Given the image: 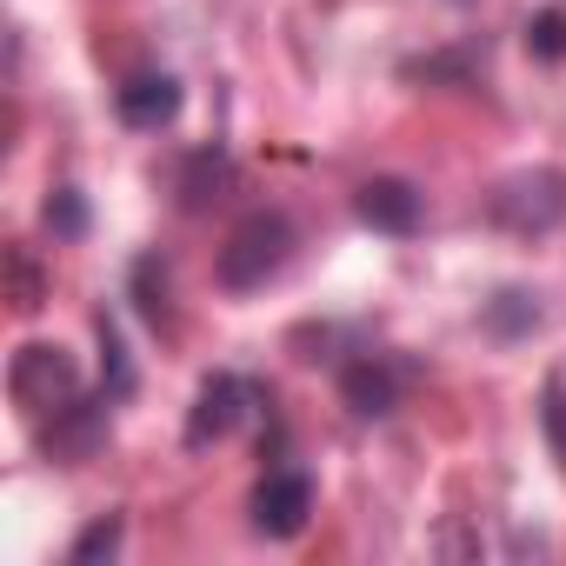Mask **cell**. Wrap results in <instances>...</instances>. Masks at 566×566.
Listing matches in <instances>:
<instances>
[{
  "label": "cell",
  "mask_w": 566,
  "mask_h": 566,
  "mask_svg": "<svg viewBox=\"0 0 566 566\" xmlns=\"http://www.w3.org/2000/svg\"><path fill=\"white\" fill-rule=\"evenodd\" d=\"M154 273H160L154 260H140V266H134V294H140V314H147V321L160 327V321H167V280L154 287Z\"/></svg>",
  "instance_id": "obj_16"
},
{
  "label": "cell",
  "mask_w": 566,
  "mask_h": 566,
  "mask_svg": "<svg viewBox=\"0 0 566 566\" xmlns=\"http://www.w3.org/2000/svg\"><path fill=\"white\" fill-rule=\"evenodd\" d=\"M227 180H233V160H227L220 147L187 154V167H180V207H187V213H207V207L227 193Z\"/></svg>",
  "instance_id": "obj_10"
},
{
  "label": "cell",
  "mask_w": 566,
  "mask_h": 566,
  "mask_svg": "<svg viewBox=\"0 0 566 566\" xmlns=\"http://www.w3.org/2000/svg\"><path fill=\"white\" fill-rule=\"evenodd\" d=\"M8 387H14V400H21L28 413H54V407L81 400V374H74V360H67L61 347H41V340L14 354Z\"/></svg>",
  "instance_id": "obj_3"
},
{
  "label": "cell",
  "mask_w": 566,
  "mask_h": 566,
  "mask_svg": "<svg viewBox=\"0 0 566 566\" xmlns=\"http://www.w3.org/2000/svg\"><path fill=\"white\" fill-rule=\"evenodd\" d=\"M101 440H107V400H67V407H54V420L41 427V447H48L54 460H67V467H81Z\"/></svg>",
  "instance_id": "obj_7"
},
{
  "label": "cell",
  "mask_w": 566,
  "mask_h": 566,
  "mask_svg": "<svg viewBox=\"0 0 566 566\" xmlns=\"http://www.w3.org/2000/svg\"><path fill=\"white\" fill-rule=\"evenodd\" d=\"M539 420H546V440H553V453H559V467H566V387H559V380H546Z\"/></svg>",
  "instance_id": "obj_17"
},
{
  "label": "cell",
  "mask_w": 566,
  "mask_h": 566,
  "mask_svg": "<svg viewBox=\"0 0 566 566\" xmlns=\"http://www.w3.org/2000/svg\"><path fill=\"white\" fill-rule=\"evenodd\" d=\"M486 220L506 233H553L566 220V174L559 167H520L486 193Z\"/></svg>",
  "instance_id": "obj_2"
},
{
  "label": "cell",
  "mask_w": 566,
  "mask_h": 566,
  "mask_svg": "<svg viewBox=\"0 0 566 566\" xmlns=\"http://www.w3.org/2000/svg\"><path fill=\"white\" fill-rule=\"evenodd\" d=\"M247 400H253V387H247L240 374H207L200 394H193V413H187V447L200 453V447L227 440V433L247 420Z\"/></svg>",
  "instance_id": "obj_5"
},
{
  "label": "cell",
  "mask_w": 566,
  "mask_h": 566,
  "mask_svg": "<svg viewBox=\"0 0 566 566\" xmlns=\"http://www.w3.org/2000/svg\"><path fill=\"white\" fill-rule=\"evenodd\" d=\"M48 227H54L61 240H81V233H87V207H81L74 187H61V193L48 200Z\"/></svg>",
  "instance_id": "obj_14"
},
{
  "label": "cell",
  "mask_w": 566,
  "mask_h": 566,
  "mask_svg": "<svg viewBox=\"0 0 566 566\" xmlns=\"http://www.w3.org/2000/svg\"><path fill=\"white\" fill-rule=\"evenodd\" d=\"M526 48H533L539 61H566V14H559V8L533 14V21H526Z\"/></svg>",
  "instance_id": "obj_13"
},
{
  "label": "cell",
  "mask_w": 566,
  "mask_h": 566,
  "mask_svg": "<svg viewBox=\"0 0 566 566\" xmlns=\"http://www.w3.org/2000/svg\"><path fill=\"white\" fill-rule=\"evenodd\" d=\"M120 539H127V520H120V513H101L94 526H81V539L67 546V559H74V566H101V559L120 553Z\"/></svg>",
  "instance_id": "obj_12"
},
{
  "label": "cell",
  "mask_w": 566,
  "mask_h": 566,
  "mask_svg": "<svg viewBox=\"0 0 566 566\" xmlns=\"http://www.w3.org/2000/svg\"><path fill=\"white\" fill-rule=\"evenodd\" d=\"M287 253H294V220L287 213H247L233 233H227V247H220V287L227 294H253V287H266V280L287 266Z\"/></svg>",
  "instance_id": "obj_1"
},
{
  "label": "cell",
  "mask_w": 566,
  "mask_h": 566,
  "mask_svg": "<svg viewBox=\"0 0 566 566\" xmlns=\"http://www.w3.org/2000/svg\"><path fill=\"white\" fill-rule=\"evenodd\" d=\"M101 367H107V387H114V394H127V387H134V367H127V347H120L114 321H101Z\"/></svg>",
  "instance_id": "obj_15"
},
{
  "label": "cell",
  "mask_w": 566,
  "mask_h": 566,
  "mask_svg": "<svg viewBox=\"0 0 566 566\" xmlns=\"http://www.w3.org/2000/svg\"><path fill=\"white\" fill-rule=\"evenodd\" d=\"M307 513H314V480L294 467H280L253 486V533H266V539H294L307 526Z\"/></svg>",
  "instance_id": "obj_4"
},
{
  "label": "cell",
  "mask_w": 566,
  "mask_h": 566,
  "mask_svg": "<svg viewBox=\"0 0 566 566\" xmlns=\"http://www.w3.org/2000/svg\"><path fill=\"white\" fill-rule=\"evenodd\" d=\"M354 213L374 233H413L420 227V187L413 180H394V174H374V180L354 187Z\"/></svg>",
  "instance_id": "obj_6"
},
{
  "label": "cell",
  "mask_w": 566,
  "mask_h": 566,
  "mask_svg": "<svg viewBox=\"0 0 566 566\" xmlns=\"http://www.w3.org/2000/svg\"><path fill=\"white\" fill-rule=\"evenodd\" d=\"M533 327H539V301H533L526 287H506V294L486 301V334L520 340V334H533Z\"/></svg>",
  "instance_id": "obj_11"
},
{
  "label": "cell",
  "mask_w": 566,
  "mask_h": 566,
  "mask_svg": "<svg viewBox=\"0 0 566 566\" xmlns=\"http://www.w3.org/2000/svg\"><path fill=\"white\" fill-rule=\"evenodd\" d=\"M114 107H120L127 127H167V120L180 114V81H167V74H134V81L114 94Z\"/></svg>",
  "instance_id": "obj_8"
},
{
  "label": "cell",
  "mask_w": 566,
  "mask_h": 566,
  "mask_svg": "<svg viewBox=\"0 0 566 566\" xmlns=\"http://www.w3.org/2000/svg\"><path fill=\"white\" fill-rule=\"evenodd\" d=\"M340 400H347L360 420H387L394 400H400V380H394L387 360H354V367H340Z\"/></svg>",
  "instance_id": "obj_9"
}]
</instances>
